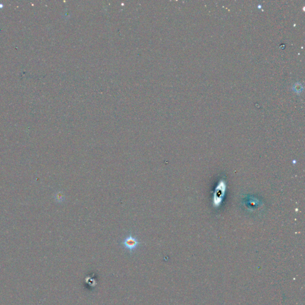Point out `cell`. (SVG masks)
Returning <instances> with one entry per match:
<instances>
[{"instance_id":"obj_1","label":"cell","mask_w":305,"mask_h":305,"mask_svg":"<svg viewBox=\"0 0 305 305\" xmlns=\"http://www.w3.org/2000/svg\"><path fill=\"white\" fill-rule=\"evenodd\" d=\"M141 244V241H140L137 237L134 235L132 233L127 235L121 242L122 246L131 253L135 251V250L140 247Z\"/></svg>"},{"instance_id":"obj_2","label":"cell","mask_w":305,"mask_h":305,"mask_svg":"<svg viewBox=\"0 0 305 305\" xmlns=\"http://www.w3.org/2000/svg\"><path fill=\"white\" fill-rule=\"evenodd\" d=\"M54 199L56 202L58 203H63L65 200V196L64 193L62 191H60L57 192L54 195Z\"/></svg>"}]
</instances>
